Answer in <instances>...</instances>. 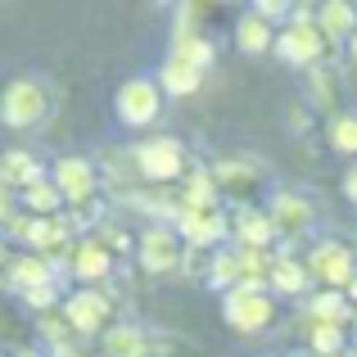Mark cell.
Segmentation results:
<instances>
[{
	"instance_id": "cell-19",
	"label": "cell",
	"mask_w": 357,
	"mask_h": 357,
	"mask_svg": "<svg viewBox=\"0 0 357 357\" xmlns=\"http://www.w3.org/2000/svg\"><path fill=\"white\" fill-rule=\"evenodd\" d=\"M50 262H41V258H18V262H9V285L14 289H41V285H50Z\"/></svg>"
},
{
	"instance_id": "cell-1",
	"label": "cell",
	"mask_w": 357,
	"mask_h": 357,
	"mask_svg": "<svg viewBox=\"0 0 357 357\" xmlns=\"http://www.w3.org/2000/svg\"><path fill=\"white\" fill-rule=\"evenodd\" d=\"M50 109H54V96H50V86H45L41 77H18V82H9L5 100H0L5 127H14V131L41 127V122L50 118Z\"/></svg>"
},
{
	"instance_id": "cell-30",
	"label": "cell",
	"mask_w": 357,
	"mask_h": 357,
	"mask_svg": "<svg viewBox=\"0 0 357 357\" xmlns=\"http://www.w3.org/2000/svg\"><path fill=\"white\" fill-rule=\"evenodd\" d=\"M349 50H353V59H357V32H353V41H349Z\"/></svg>"
},
{
	"instance_id": "cell-21",
	"label": "cell",
	"mask_w": 357,
	"mask_h": 357,
	"mask_svg": "<svg viewBox=\"0 0 357 357\" xmlns=\"http://www.w3.org/2000/svg\"><path fill=\"white\" fill-rule=\"evenodd\" d=\"M23 204H27L32 218H59L63 195H59V185H54V181H41V185H32V190H23Z\"/></svg>"
},
{
	"instance_id": "cell-7",
	"label": "cell",
	"mask_w": 357,
	"mask_h": 357,
	"mask_svg": "<svg viewBox=\"0 0 357 357\" xmlns=\"http://www.w3.org/2000/svg\"><path fill=\"white\" fill-rule=\"evenodd\" d=\"M307 271H312L317 280H326L331 289H349L353 280H357V253L349 249V244L326 240V244H317V249H312Z\"/></svg>"
},
{
	"instance_id": "cell-6",
	"label": "cell",
	"mask_w": 357,
	"mask_h": 357,
	"mask_svg": "<svg viewBox=\"0 0 357 357\" xmlns=\"http://www.w3.org/2000/svg\"><path fill=\"white\" fill-rule=\"evenodd\" d=\"M163 114V86L149 77H131L127 86L118 91V118L127 122V127H149V122H158Z\"/></svg>"
},
{
	"instance_id": "cell-13",
	"label": "cell",
	"mask_w": 357,
	"mask_h": 357,
	"mask_svg": "<svg viewBox=\"0 0 357 357\" xmlns=\"http://www.w3.org/2000/svg\"><path fill=\"white\" fill-rule=\"evenodd\" d=\"M73 276H82V280H105L109 276V244H100V240H82L77 249H73Z\"/></svg>"
},
{
	"instance_id": "cell-31",
	"label": "cell",
	"mask_w": 357,
	"mask_h": 357,
	"mask_svg": "<svg viewBox=\"0 0 357 357\" xmlns=\"http://www.w3.org/2000/svg\"><path fill=\"white\" fill-rule=\"evenodd\" d=\"M54 357H77V353H68V349H59V353H54Z\"/></svg>"
},
{
	"instance_id": "cell-11",
	"label": "cell",
	"mask_w": 357,
	"mask_h": 357,
	"mask_svg": "<svg viewBox=\"0 0 357 357\" xmlns=\"http://www.w3.org/2000/svg\"><path fill=\"white\" fill-rule=\"evenodd\" d=\"M267 213H271V222H276V240H303L317 222L312 204L298 199V195H276V204H271Z\"/></svg>"
},
{
	"instance_id": "cell-5",
	"label": "cell",
	"mask_w": 357,
	"mask_h": 357,
	"mask_svg": "<svg viewBox=\"0 0 357 357\" xmlns=\"http://www.w3.org/2000/svg\"><path fill=\"white\" fill-rule=\"evenodd\" d=\"M140 262H145L149 276H172L176 267L185 262V236L181 231H167V227H149L140 236Z\"/></svg>"
},
{
	"instance_id": "cell-22",
	"label": "cell",
	"mask_w": 357,
	"mask_h": 357,
	"mask_svg": "<svg viewBox=\"0 0 357 357\" xmlns=\"http://www.w3.org/2000/svg\"><path fill=\"white\" fill-rule=\"evenodd\" d=\"M307 312H312L317 326H344V321H349V303H344L340 289H331V294H317L312 303H307Z\"/></svg>"
},
{
	"instance_id": "cell-17",
	"label": "cell",
	"mask_w": 357,
	"mask_h": 357,
	"mask_svg": "<svg viewBox=\"0 0 357 357\" xmlns=\"http://www.w3.org/2000/svg\"><path fill=\"white\" fill-rule=\"evenodd\" d=\"M105 349H109V357H145L149 353V340H145L140 326H109Z\"/></svg>"
},
{
	"instance_id": "cell-24",
	"label": "cell",
	"mask_w": 357,
	"mask_h": 357,
	"mask_svg": "<svg viewBox=\"0 0 357 357\" xmlns=\"http://www.w3.org/2000/svg\"><path fill=\"white\" fill-rule=\"evenodd\" d=\"M231 280H240V285H244L240 253H222V258H213V267H208V285L218 289V285H231Z\"/></svg>"
},
{
	"instance_id": "cell-29",
	"label": "cell",
	"mask_w": 357,
	"mask_h": 357,
	"mask_svg": "<svg viewBox=\"0 0 357 357\" xmlns=\"http://www.w3.org/2000/svg\"><path fill=\"white\" fill-rule=\"evenodd\" d=\"M344 190H349V199L357 204V167H353V172H349V181H344Z\"/></svg>"
},
{
	"instance_id": "cell-26",
	"label": "cell",
	"mask_w": 357,
	"mask_h": 357,
	"mask_svg": "<svg viewBox=\"0 0 357 357\" xmlns=\"http://www.w3.org/2000/svg\"><path fill=\"white\" fill-rule=\"evenodd\" d=\"M331 145L340 149V154H357V118L353 114L331 122Z\"/></svg>"
},
{
	"instance_id": "cell-4",
	"label": "cell",
	"mask_w": 357,
	"mask_h": 357,
	"mask_svg": "<svg viewBox=\"0 0 357 357\" xmlns=\"http://www.w3.org/2000/svg\"><path fill=\"white\" fill-rule=\"evenodd\" d=\"M176 231L185 236V244L208 249V244H218L222 236H227V208H222L218 199L181 204V208H176Z\"/></svg>"
},
{
	"instance_id": "cell-27",
	"label": "cell",
	"mask_w": 357,
	"mask_h": 357,
	"mask_svg": "<svg viewBox=\"0 0 357 357\" xmlns=\"http://www.w3.org/2000/svg\"><path fill=\"white\" fill-rule=\"evenodd\" d=\"M340 349H344L340 326H312V353L317 357H340Z\"/></svg>"
},
{
	"instance_id": "cell-8",
	"label": "cell",
	"mask_w": 357,
	"mask_h": 357,
	"mask_svg": "<svg viewBox=\"0 0 357 357\" xmlns=\"http://www.w3.org/2000/svg\"><path fill=\"white\" fill-rule=\"evenodd\" d=\"M227 321L236 326V331H267V326L276 321V303H271L262 289L240 285V289L227 294Z\"/></svg>"
},
{
	"instance_id": "cell-12",
	"label": "cell",
	"mask_w": 357,
	"mask_h": 357,
	"mask_svg": "<svg viewBox=\"0 0 357 357\" xmlns=\"http://www.w3.org/2000/svg\"><path fill=\"white\" fill-rule=\"evenodd\" d=\"M0 176H5L9 190H32V185H41V163L27 149H9L5 163H0Z\"/></svg>"
},
{
	"instance_id": "cell-20",
	"label": "cell",
	"mask_w": 357,
	"mask_h": 357,
	"mask_svg": "<svg viewBox=\"0 0 357 357\" xmlns=\"http://www.w3.org/2000/svg\"><path fill=\"white\" fill-rule=\"evenodd\" d=\"M321 27H326V36H349L353 41V32H357V9L353 5H344V0H331V5H321Z\"/></svg>"
},
{
	"instance_id": "cell-16",
	"label": "cell",
	"mask_w": 357,
	"mask_h": 357,
	"mask_svg": "<svg viewBox=\"0 0 357 357\" xmlns=\"http://www.w3.org/2000/svg\"><path fill=\"white\" fill-rule=\"evenodd\" d=\"M236 236H240L244 249H267V244L276 240V222H271V213L244 208L240 218H236Z\"/></svg>"
},
{
	"instance_id": "cell-28",
	"label": "cell",
	"mask_w": 357,
	"mask_h": 357,
	"mask_svg": "<svg viewBox=\"0 0 357 357\" xmlns=\"http://www.w3.org/2000/svg\"><path fill=\"white\" fill-rule=\"evenodd\" d=\"M23 298H27V303L36 307V312H45V307H54V298H59V285L50 280V285H41V289H27Z\"/></svg>"
},
{
	"instance_id": "cell-33",
	"label": "cell",
	"mask_w": 357,
	"mask_h": 357,
	"mask_svg": "<svg viewBox=\"0 0 357 357\" xmlns=\"http://www.w3.org/2000/svg\"><path fill=\"white\" fill-rule=\"evenodd\" d=\"M353 331H357V326H353Z\"/></svg>"
},
{
	"instance_id": "cell-9",
	"label": "cell",
	"mask_w": 357,
	"mask_h": 357,
	"mask_svg": "<svg viewBox=\"0 0 357 357\" xmlns=\"http://www.w3.org/2000/svg\"><path fill=\"white\" fill-rule=\"evenodd\" d=\"M109 312H114V303H109L105 289H77V294L63 303V317H68V326H73V331H82V335L105 331V326H109Z\"/></svg>"
},
{
	"instance_id": "cell-3",
	"label": "cell",
	"mask_w": 357,
	"mask_h": 357,
	"mask_svg": "<svg viewBox=\"0 0 357 357\" xmlns=\"http://www.w3.org/2000/svg\"><path fill=\"white\" fill-rule=\"evenodd\" d=\"M326 45H331V36H326V27L321 23H312L307 14H298V23H289L285 32L276 36V54L285 63H321V54H326Z\"/></svg>"
},
{
	"instance_id": "cell-23",
	"label": "cell",
	"mask_w": 357,
	"mask_h": 357,
	"mask_svg": "<svg viewBox=\"0 0 357 357\" xmlns=\"http://www.w3.org/2000/svg\"><path fill=\"white\" fill-rule=\"evenodd\" d=\"M307 280H312V271L298 267V262H289V258H280V262H276V271H271V285H276L280 294H303Z\"/></svg>"
},
{
	"instance_id": "cell-32",
	"label": "cell",
	"mask_w": 357,
	"mask_h": 357,
	"mask_svg": "<svg viewBox=\"0 0 357 357\" xmlns=\"http://www.w3.org/2000/svg\"><path fill=\"white\" fill-rule=\"evenodd\" d=\"M349 294H353V298H357V280H353V285H349Z\"/></svg>"
},
{
	"instance_id": "cell-15",
	"label": "cell",
	"mask_w": 357,
	"mask_h": 357,
	"mask_svg": "<svg viewBox=\"0 0 357 357\" xmlns=\"http://www.w3.org/2000/svg\"><path fill=\"white\" fill-rule=\"evenodd\" d=\"M253 181H258V167L253 163H218L213 167V185H218L227 199H244Z\"/></svg>"
},
{
	"instance_id": "cell-10",
	"label": "cell",
	"mask_w": 357,
	"mask_h": 357,
	"mask_svg": "<svg viewBox=\"0 0 357 357\" xmlns=\"http://www.w3.org/2000/svg\"><path fill=\"white\" fill-rule=\"evenodd\" d=\"M50 181L59 185L63 199H73V208H82V204L96 199V167H91L86 158H59Z\"/></svg>"
},
{
	"instance_id": "cell-2",
	"label": "cell",
	"mask_w": 357,
	"mask_h": 357,
	"mask_svg": "<svg viewBox=\"0 0 357 357\" xmlns=\"http://www.w3.org/2000/svg\"><path fill=\"white\" fill-rule=\"evenodd\" d=\"M131 163L149 181H172V176H185V149L172 136H149L131 149Z\"/></svg>"
},
{
	"instance_id": "cell-25",
	"label": "cell",
	"mask_w": 357,
	"mask_h": 357,
	"mask_svg": "<svg viewBox=\"0 0 357 357\" xmlns=\"http://www.w3.org/2000/svg\"><path fill=\"white\" fill-rule=\"evenodd\" d=\"M312 91H317V105H335L340 100V77H335V68L331 63H317L312 68Z\"/></svg>"
},
{
	"instance_id": "cell-14",
	"label": "cell",
	"mask_w": 357,
	"mask_h": 357,
	"mask_svg": "<svg viewBox=\"0 0 357 357\" xmlns=\"http://www.w3.org/2000/svg\"><path fill=\"white\" fill-rule=\"evenodd\" d=\"M204 82V68L190 59H181V54H172V59L163 63V91L167 96H195Z\"/></svg>"
},
{
	"instance_id": "cell-18",
	"label": "cell",
	"mask_w": 357,
	"mask_h": 357,
	"mask_svg": "<svg viewBox=\"0 0 357 357\" xmlns=\"http://www.w3.org/2000/svg\"><path fill=\"white\" fill-rule=\"evenodd\" d=\"M236 45H240L244 54H262V50L271 45V27H267V18H262L258 9H253L249 18H240V23H236Z\"/></svg>"
}]
</instances>
